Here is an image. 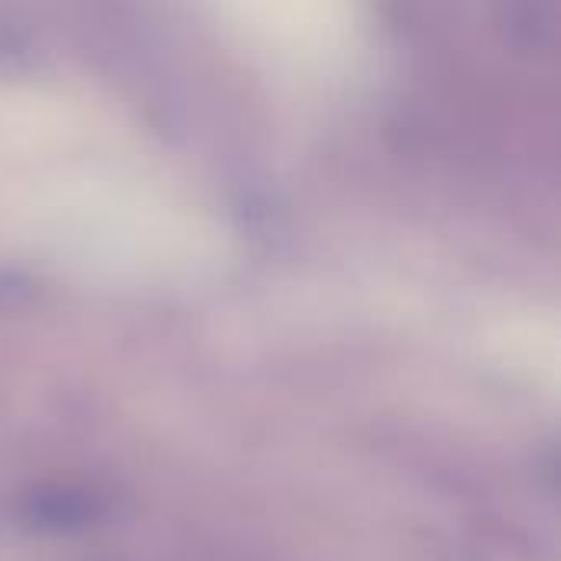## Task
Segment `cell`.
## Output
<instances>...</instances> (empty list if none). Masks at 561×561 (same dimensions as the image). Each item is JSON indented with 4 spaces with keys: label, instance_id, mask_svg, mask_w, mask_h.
Listing matches in <instances>:
<instances>
[{
    "label": "cell",
    "instance_id": "obj_1",
    "mask_svg": "<svg viewBox=\"0 0 561 561\" xmlns=\"http://www.w3.org/2000/svg\"><path fill=\"white\" fill-rule=\"evenodd\" d=\"M92 513H95V503H92V496H82V493H76V490H53V493H39V496H33V503H30V516L33 519H39V523H46V526H82V523H89L92 519Z\"/></svg>",
    "mask_w": 561,
    "mask_h": 561
}]
</instances>
